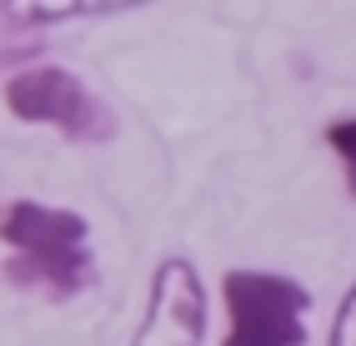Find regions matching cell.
<instances>
[{"label": "cell", "mask_w": 356, "mask_h": 346, "mask_svg": "<svg viewBox=\"0 0 356 346\" xmlns=\"http://www.w3.org/2000/svg\"><path fill=\"white\" fill-rule=\"evenodd\" d=\"M206 281L191 256H161L146 286V311L131 346H201L206 341Z\"/></svg>", "instance_id": "4"}, {"label": "cell", "mask_w": 356, "mask_h": 346, "mask_svg": "<svg viewBox=\"0 0 356 346\" xmlns=\"http://www.w3.org/2000/svg\"><path fill=\"white\" fill-rule=\"evenodd\" d=\"M156 0H0V15L10 26H65V20H101V15H126Z\"/></svg>", "instance_id": "5"}, {"label": "cell", "mask_w": 356, "mask_h": 346, "mask_svg": "<svg viewBox=\"0 0 356 346\" xmlns=\"http://www.w3.org/2000/svg\"><path fill=\"white\" fill-rule=\"evenodd\" d=\"M0 96H6V110L15 115V121L51 126V131L65 135V141L96 146V141H111V135H115L111 106L76 71H65V65H51V60L20 65L15 76H6Z\"/></svg>", "instance_id": "3"}, {"label": "cell", "mask_w": 356, "mask_h": 346, "mask_svg": "<svg viewBox=\"0 0 356 346\" xmlns=\"http://www.w3.org/2000/svg\"><path fill=\"white\" fill-rule=\"evenodd\" d=\"M0 246H6V281L35 291L45 302H76L96 281V246L90 221L70 206L15 196L0 206Z\"/></svg>", "instance_id": "1"}, {"label": "cell", "mask_w": 356, "mask_h": 346, "mask_svg": "<svg viewBox=\"0 0 356 346\" xmlns=\"http://www.w3.org/2000/svg\"><path fill=\"white\" fill-rule=\"evenodd\" d=\"M326 146L337 151L341 171H346V196L356 201V115H337V121H326Z\"/></svg>", "instance_id": "6"}, {"label": "cell", "mask_w": 356, "mask_h": 346, "mask_svg": "<svg viewBox=\"0 0 356 346\" xmlns=\"http://www.w3.org/2000/svg\"><path fill=\"white\" fill-rule=\"evenodd\" d=\"M326 346H356V276H351V286L341 291L337 311H331V331H326Z\"/></svg>", "instance_id": "7"}, {"label": "cell", "mask_w": 356, "mask_h": 346, "mask_svg": "<svg viewBox=\"0 0 356 346\" xmlns=\"http://www.w3.org/2000/svg\"><path fill=\"white\" fill-rule=\"evenodd\" d=\"M226 302V336L221 346H306V316H312V291L296 276L231 266L221 276Z\"/></svg>", "instance_id": "2"}]
</instances>
